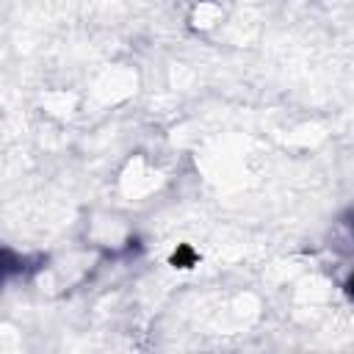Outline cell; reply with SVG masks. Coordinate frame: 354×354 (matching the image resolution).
I'll return each mask as SVG.
<instances>
[{"label":"cell","mask_w":354,"mask_h":354,"mask_svg":"<svg viewBox=\"0 0 354 354\" xmlns=\"http://www.w3.org/2000/svg\"><path fill=\"white\" fill-rule=\"evenodd\" d=\"M346 293H348V296H354V277L346 282Z\"/></svg>","instance_id":"6da1fadb"}]
</instances>
